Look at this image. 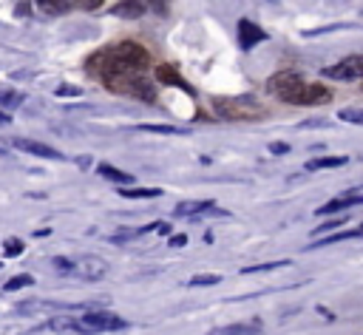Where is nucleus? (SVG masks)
Instances as JSON below:
<instances>
[{"mask_svg": "<svg viewBox=\"0 0 363 335\" xmlns=\"http://www.w3.org/2000/svg\"><path fill=\"white\" fill-rule=\"evenodd\" d=\"M150 62V54L133 43V40H122L116 45H108L102 51H96L91 60H88V71L96 74L102 82L111 79V77H119V74H130V71H145Z\"/></svg>", "mask_w": 363, "mask_h": 335, "instance_id": "f257e3e1", "label": "nucleus"}, {"mask_svg": "<svg viewBox=\"0 0 363 335\" xmlns=\"http://www.w3.org/2000/svg\"><path fill=\"white\" fill-rule=\"evenodd\" d=\"M269 88L278 94V99L289 102V105H323L332 99L329 88L323 85H309L301 79V74L295 71H284L278 77L269 79Z\"/></svg>", "mask_w": 363, "mask_h": 335, "instance_id": "f03ea898", "label": "nucleus"}, {"mask_svg": "<svg viewBox=\"0 0 363 335\" xmlns=\"http://www.w3.org/2000/svg\"><path fill=\"white\" fill-rule=\"evenodd\" d=\"M105 85H108L111 91L125 94V97H133V99H145V102H153V99H156L153 82L145 77V71H130V74L111 77V79H105Z\"/></svg>", "mask_w": 363, "mask_h": 335, "instance_id": "7ed1b4c3", "label": "nucleus"}, {"mask_svg": "<svg viewBox=\"0 0 363 335\" xmlns=\"http://www.w3.org/2000/svg\"><path fill=\"white\" fill-rule=\"evenodd\" d=\"M79 324H82L85 335L113 332V329H125V326H128V321H125V318H119V315H113V312H105V309H94V312L82 315V318H79Z\"/></svg>", "mask_w": 363, "mask_h": 335, "instance_id": "20e7f679", "label": "nucleus"}, {"mask_svg": "<svg viewBox=\"0 0 363 335\" xmlns=\"http://www.w3.org/2000/svg\"><path fill=\"white\" fill-rule=\"evenodd\" d=\"M323 77L329 79H343V82H352V79H360L363 77V57L360 54H352L329 68H323Z\"/></svg>", "mask_w": 363, "mask_h": 335, "instance_id": "39448f33", "label": "nucleus"}, {"mask_svg": "<svg viewBox=\"0 0 363 335\" xmlns=\"http://www.w3.org/2000/svg\"><path fill=\"white\" fill-rule=\"evenodd\" d=\"M264 40H267V34H264V28H258V23H252L247 17L238 20V43H241V48H252V45H258Z\"/></svg>", "mask_w": 363, "mask_h": 335, "instance_id": "423d86ee", "label": "nucleus"}, {"mask_svg": "<svg viewBox=\"0 0 363 335\" xmlns=\"http://www.w3.org/2000/svg\"><path fill=\"white\" fill-rule=\"evenodd\" d=\"M360 202H363V193H360V190H349V193H343V196L326 202L323 207H318V213H320V216H326V213H343V210H349V207H354V204H360Z\"/></svg>", "mask_w": 363, "mask_h": 335, "instance_id": "0eeeda50", "label": "nucleus"}, {"mask_svg": "<svg viewBox=\"0 0 363 335\" xmlns=\"http://www.w3.org/2000/svg\"><path fill=\"white\" fill-rule=\"evenodd\" d=\"M14 148H20L26 153H34V156H43V159H57V162L62 159V153L54 150L51 145H43V142H34V139H23V136L14 139Z\"/></svg>", "mask_w": 363, "mask_h": 335, "instance_id": "6e6552de", "label": "nucleus"}, {"mask_svg": "<svg viewBox=\"0 0 363 335\" xmlns=\"http://www.w3.org/2000/svg\"><path fill=\"white\" fill-rule=\"evenodd\" d=\"M261 332V321H241V324H230V326H216L207 335H255Z\"/></svg>", "mask_w": 363, "mask_h": 335, "instance_id": "1a4fd4ad", "label": "nucleus"}, {"mask_svg": "<svg viewBox=\"0 0 363 335\" xmlns=\"http://www.w3.org/2000/svg\"><path fill=\"white\" fill-rule=\"evenodd\" d=\"M111 14L113 17H130V20H136V17L145 14V0H119V3L111 6Z\"/></svg>", "mask_w": 363, "mask_h": 335, "instance_id": "9d476101", "label": "nucleus"}, {"mask_svg": "<svg viewBox=\"0 0 363 335\" xmlns=\"http://www.w3.org/2000/svg\"><path fill=\"white\" fill-rule=\"evenodd\" d=\"M213 210V202H179L173 207V216H182V219H196L201 213Z\"/></svg>", "mask_w": 363, "mask_h": 335, "instance_id": "9b49d317", "label": "nucleus"}, {"mask_svg": "<svg viewBox=\"0 0 363 335\" xmlns=\"http://www.w3.org/2000/svg\"><path fill=\"white\" fill-rule=\"evenodd\" d=\"M45 329H51V332H79V335H85V329H82L79 318H71V315H62V318H51V321H45Z\"/></svg>", "mask_w": 363, "mask_h": 335, "instance_id": "f8f14e48", "label": "nucleus"}, {"mask_svg": "<svg viewBox=\"0 0 363 335\" xmlns=\"http://www.w3.org/2000/svg\"><path fill=\"white\" fill-rule=\"evenodd\" d=\"M156 79H159V82H167V85H179L182 91L193 94V88H190V85H187V82L173 71V65H159V68H156Z\"/></svg>", "mask_w": 363, "mask_h": 335, "instance_id": "ddd939ff", "label": "nucleus"}, {"mask_svg": "<svg viewBox=\"0 0 363 335\" xmlns=\"http://www.w3.org/2000/svg\"><path fill=\"white\" fill-rule=\"evenodd\" d=\"M96 173H99L102 179H108V182H116V185H128V182H133L130 173H125V170H119V168H113V165H108V162H102V165L96 168Z\"/></svg>", "mask_w": 363, "mask_h": 335, "instance_id": "4468645a", "label": "nucleus"}, {"mask_svg": "<svg viewBox=\"0 0 363 335\" xmlns=\"http://www.w3.org/2000/svg\"><path fill=\"white\" fill-rule=\"evenodd\" d=\"M74 273H79L85 278H99V275H105V264L96 258H85L82 264H74Z\"/></svg>", "mask_w": 363, "mask_h": 335, "instance_id": "2eb2a0df", "label": "nucleus"}, {"mask_svg": "<svg viewBox=\"0 0 363 335\" xmlns=\"http://www.w3.org/2000/svg\"><path fill=\"white\" fill-rule=\"evenodd\" d=\"M349 159L346 156H318L306 162V170H323V168H343Z\"/></svg>", "mask_w": 363, "mask_h": 335, "instance_id": "dca6fc26", "label": "nucleus"}, {"mask_svg": "<svg viewBox=\"0 0 363 335\" xmlns=\"http://www.w3.org/2000/svg\"><path fill=\"white\" fill-rule=\"evenodd\" d=\"M119 196H125V199H156V196H162V190H156V187H122Z\"/></svg>", "mask_w": 363, "mask_h": 335, "instance_id": "f3484780", "label": "nucleus"}, {"mask_svg": "<svg viewBox=\"0 0 363 335\" xmlns=\"http://www.w3.org/2000/svg\"><path fill=\"white\" fill-rule=\"evenodd\" d=\"M360 236H363V230H346V233H337V236H326V238H320V241L309 244V250H315V247H326V244H335V241H346V238H360Z\"/></svg>", "mask_w": 363, "mask_h": 335, "instance_id": "a211bd4d", "label": "nucleus"}, {"mask_svg": "<svg viewBox=\"0 0 363 335\" xmlns=\"http://www.w3.org/2000/svg\"><path fill=\"white\" fill-rule=\"evenodd\" d=\"M37 6L43 11H48V14H62V11H68L74 6V0H37Z\"/></svg>", "mask_w": 363, "mask_h": 335, "instance_id": "6ab92c4d", "label": "nucleus"}, {"mask_svg": "<svg viewBox=\"0 0 363 335\" xmlns=\"http://www.w3.org/2000/svg\"><path fill=\"white\" fill-rule=\"evenodd\" d=\"M34 284V278L31 275H26V273H20V275H14V278H9L6 284H3V290L6 292H14V290H23V287H31Z\"/></svg>", "mask_w": 363, "mask_h": 335, "instance_id": "aec40b11", "label": "nucleus"}, {"mask_svg": "<svg viewBox=\"0 0 363 335\" xmlns=\"http://www.w3.org/2000/svg\"><path fill=\"white\" fill-rule=\"evenodd\" d=\"M139 131H147V133H170V136L184 133V128H176V125H150V122L139 125Z\"/></svg>", "mask_w": 363, "mask_h": 335, "instance_id": "412c9836", "label": "nucleus"}, {"mask_svg": "<svg viewBox=\"0 0 363 335\" xmlns=\"http://www.w3.org/2000/svg\"><path fill=\"white\" fill-rule=\"evenodd\" d=\"M221 281V275H213V273H199V275H193L190 281H187V287H213V284H218Z\"/></svg>", "mask_w": 363, "mask_h": 335, "instance_id": "4be33fe9", "label": "nucleus"}, {"mask_svg": "<svg viewBox=\"0 0 363 335\" xmlns=\"http://www.w3.org/2000/svg\"><path fill=\"white\" fill-rule=\"evenodd\" d=\"M289 261H267V264H255V267H241V275H250V273H267V270H278V267H286Z\"/></svg>", "mask_w": 363, "mask_h": 335, "instance_id": "5701e85b", "label": "nucleus"}, {"mask_svg": "<svg viewBox=\"0 0 363 335\" xmlns=\"http://www.w3.org/2000/svg\"><path fill=\"white\" fill-rule=\"evenodd\" d=\"M23 102V94L20 91H0V105H6V108H17Z\"/></svg>", "mask_w": 363, "mask_h": 335, "instance_id": "b1692460", "label": "nucleus"}, {"mask_svg": "<svg viewBox=\"0 0 363 335\" xmlns=\"http://www.w3.org/2000/svg\"><path fill=\"white\" fill-rule=\"evenodd\" d=\"M23 247H26V244H23L20 238H6V244H3V253L11 258V256H20V253H23Z\"/></svg>", "mask_w": 363, "mask_h": 335, "instance_id": "393cba45", "label": "nucleus"}, {"mask_svg": "<svg viewBox=\"0 0 363 335\" xmlns=\"http://www.w3.org/2000/svg\"><path fill=\"white\" fill-rule=\"evenodd\" d=\"M340 224H346V216H340V219H329V221H323V224H318L312 236H318V233H326V230H332V227H340Z\"/></svg>", "mask_w": 363, "mask_h": 335, "instance_id": "a878e982", "label": "nucleus"}, {"mask_svg": "<svg viewBox=\"0 0 363 335\" xmlns=\"http://www.w3.org/2000/svg\"><path fill=\"white\" fill-rule=\"evenodd\" d=\"M340 119H346V122H354V125H360V122H363V114H360L357 108H346V111H340Z\"/></svg>", "mask_w": 363, "mask_h": 335, "instance_id": "bb28decb", "label": "nucleus"}, {"mask_svg": "<svg viewBox=\"0 0 363 335\" xmlns=\"http://www.w3.org/2000/svg\"><path fill=\"white\" fill-rule=\"evenodd\" d=\"M54 270H57V273H74V261L57 256V258H54Z\"/></svg>", "mask_w": 363, "mask_h": 335, "instance_id": "cd10ccee", "label": "nucleus"}, {"mask_svg": "<svg viewBox=\"0 0 363 335\" xmlns=\"http://www.w3.org/2000/svg\"><path fill=\"white\" fill-rule=\"evenodd\" d=\"M57 94H60V97H77V94H79V88H74V85H60V88H57Z\"/></svg>", "mask_w": 363, "mask_h": 335, "instance_id": "c85d7f7f", "label": "nucleus"}, {"mask_svg": "<svg viewBox=\"0 0 363 335\" xmlns=\"http://www.w3.org/2000/svg\"><path fill=\"white\" fill-rule=\"evenodd\" d=\"M167 244H170V247H184V244H187V236H184V233H176V236H170Z\"/></svg>", "mask_w": 363, "mask_h": 335, "instance_id": "c756f323", "label": "nucleus"}, {"mask_svg": "<svg viewBox=\"0 0 363 335\" xmlns=\"http://www.w3.org/2000/svg\"><path fill=\"white\" fill-rule=\"evenodd\" d=\"M269 150H272V153H286V150H289V145H284V142H275V145H269Z\"/></svg>", "mask_w": 363, "mask_h": 335, "instance_id": "7c9ffc66", "label": "nucleus"}, {"mask_svg": "<svg viewBox=\"0 0 363 335\" xmlns=\"http://www.w3.org/2000/svg\"><path fill=\"white\" fill-rule=\"evenodd\" d=\"M99 3H102V0H79V6H82V9H96Z\"/></svg>", "mask_w": 363, "mask_h": 335, "instance_id": "2f4dec72", "label": "nucleus"}, {"mask_svg": "<svg viewBox=\"0 0 363 335\" xmlns=\"http://www.w3.org/2000/svg\"><path fill=\"white\" fill-rule=\"evenodd\" d=\"M0 122H3V125H6V122H11V116H9V114H3V111H0Z\"/></svg>", "mask_w": 363, "mask_h": 335, "instance_id": "473e14b6", "label": "nucleus"}, {"mask_svg": "<svg viewBox=\"0 0 363 335\" xmlns=\"http://www.w3.org/2000/svg\"><path fill=\"white\" fill-rule=\"evenodd\" d=\"M156 3H159V0H156Z\"/></svg>", "mask_w": 363, "mask_h": 335, "instance_id": "72a5a7b5", "label": "nucleus"}]
</instances>
